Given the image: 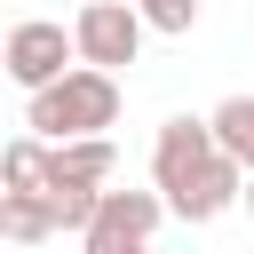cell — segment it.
Instances as JSON below:
<instances>
[{
    "mask_svg": "<svg viewBox=\"0 0 254 254\" xmlns=\"http://www.w3.org/2000/svg\"><path fill=\"white\" fill-rule=\"evenodd\" d=\"M151 190L167 198V214H175V222H214L222 206H238V198H246V167H238V159H222L214 127L183 111V119H167V127H159V143H151Z\"/></svg>",
    "mask_w": 254,
    "mask_h": 254,
    "instance_id": "1",
    "label": "cell"
},
{
    "mask_svg": "<svg viewBox=\"0 0 254 254\" xmlns=\"http://www.w3.org/2000/svg\"><path fill=\"white\" fill-rule=\"evenodd\" d=\"M48 159H56V143L16 135V143L0 151V183H8V190H48Z\"/></svg>",
    "mask_w": 254,
    "mask_h": 254,
    "instance_id": "9",
    "label": "cell"
},
{
    "mask_svg": "<svg viewBox=\"0 0 254 254\" xmlns=\"http://www.w3.org/2000/svg\"><path fill=\"white\" fill-rule=\"evenodd\" d=\"M0 230H8L16 246H40V238H56L64 222H56V198H48V190H0Z\"/></svg>",
    "mask_w": 254,
    "mask_h": 254,
    "instance_id": "7",
    "label": "cell"
},
{
    "mask_svg": "<svg viewBox=\"0 0 254 254\" xmlns=\"http://www.w3.org/2000/svg\"><path fill=\"white\" fill-rule=\"evenodd\" d=\"M206 127H214L222 159H238V167L254 175V95H222V103L206 111Z\"/></svg>",
    "mask_w": 254,
    "mask_h": 254,
    "instance_id": "8",
    "label": "cell"
},
{
    "mask_svg": "<svg viewBox=\"0 0 254 254\" xmlns=\"http://www.w3.org/2000/svg\"><path fill=\"white\" fill-rule=\"evenodd\" d=\"M167 222V198L159 190H103V206H95V222H87V254H143L151 246V230Z\"/></svg>",
    "mask_w": 254,
    "mask_h": 254,
    "instance_id": "5",
    "label": "cell"
},
{
    "mask_svg": "<svg viewBox=\"0 0 254 254\" xmlns=\"http://www.w3.org/2000/svg\"><path fill=\"white\" fill-rule=\"evenodd\" d=\"M0 64H8V79H16L24 95H40V87H56L64 71H79V40H71L64 24H48V16H24V24L8 32Z\"/></svg>",
    "mask_w": 254,
    "mask_h": 254,
    "instance_id": "3",
    "label": "cell"
},
{
    "mask_svg": "<svg viewBox=\"0 0 254 254\" xmlns=\"http://www.w3.org/2000/svg\"><path fill=\"white\" fill-rule=\"evenodd\" d=\"M111 167H119V143H111V135H87V143H56V159H48V183L103 190V183H111Z\"/></svg>",
    "mask_w": 254,
    "mask_h": 254,
    "instance_id": "6",
    "label": "cell"
},
{
    "mask_svg": "<svg viewBox=\"0 0 254 254\" xmlns=\"http://www.w3.org/2000/svg\"><path fill=\"white\" fill-rule=\"evenodd\" d=\"M143 254H151V246H143Z\"/></svg>",
    "mask_w": 254,
    "mask_h": 254,
    "instance_id": "12",
    "label": "cell"
},
{
    "mask_svg": "<svg viewBox=\"0 0 254 254\" xmlns=\"http://www.w3.org/2000/svg\"><path fill=\"white\" fill-rule=\"evenodd\" d=\"M143 16L127 8V0H87L79 16H71V40H79V64H95V71H119V64H135L143 56Z\"/></svg>",
    "mask_w": 254,
    "mask_h": 254,
    "instance_id": "4",
    "label": "cell"
},
{
    "mask_svg": "<svg viewBox=\"0 0 254 254\" xmlns=\"http://www.w3.org/2000/svg\"><path fill=\"white\" fill-rule=\"evenodd\" d=\"M246 214H254V175H246Z\"/></svg>",
    "mask_w": 254,
    "mask_h": 254,
    "instance_id": "11",
    "label": "cell"
},
{
    "mask_svg": "<svg viewBox=\"0 0 254 254\" xmlns=\"http://www.w3.org/2000/svg\"><path fill=\"white\" fill-rule=\"evenodd\" d=\"M24 127H32L40 143H87V135L119 127V71H95V64L64 71L56 87H40V95L24 103Z\"/></svg>",
    "mask_w": 254,
    "mask_h": 254,
    "instance_id": "2",
    "label": "cell"
},
{
    "mask_svg": "<svg viewBox=\"0 0 254 254\" xmlns=\"http://www.w3.org/2000/svg\"><path fill=\"white\" fill-rule=\"evenodd\" d=\"M127 8H135L151 32H190V24H198V0H127Z\"/></svg>",
    "mask_w": 254,
    "mask_h": 254,
    "instance_id": "10",
    "label": "cell"
}]
</instances>
